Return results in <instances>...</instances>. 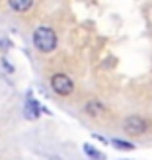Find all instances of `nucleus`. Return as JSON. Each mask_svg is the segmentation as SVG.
<instances>
[{
	"mask_svg": "<svg viewBox=\"0 0 152 160\" xmlns=\"http://www.w3.org/2000/svg\"><path fill=\"white\" fill-rule=\"evenodd\" d=\"M33 45L41 53H51L57 47V33L47 26H39L33 31Z\"/></svg>",
	"mask_w": 152,
	"mask_h": 160,
	"instance_id": "nucleus-1",
	"label": "nucleus"
},
{
	"mask_svg": "<svg viewBox=\"0 0 152 160\" xmlns=\"http://www.w3.org/2000/svg\"><path fill=\"white\" fill-rule=\"evenodd\" d=\"M51 88H53V92H57L59 96H68V94H72V90H74V82L66 74L59 72V74H53Z\"/></svg>",
	"mask_w": 152,
	"mask_h": 160,
	"instance_id": "nucleus-2",
	"label": "nucleus"
},
{
	"mask_svg": "<svg viewBox=\"0 0 152 160\" xmlns=\"http://www.w3.org/2000/svg\"><path fill=\"white\" fill-rule=\"evenodd\" d=\"M123 129L127 135H133V137H137V135H142L146 131V121L139 115H129L123 121Z\"/></svg>",
	"mask_w": 152,
	"mask_h": 160,
	"instance_id": "nucleus-3",
	"label": "nucleus"
},
{
	"mask_svg": "<svg viewBox=\"0 0 152 160\" xmlns=\"http://www.w3.org/2000/svg\"><path fill=\"white\" fill-rule=\"evenodd\" d=\"M39 113H41V106L33 100V96L27 94V98H26V117L29 119H37Z\"/></svg>",
	"mask_w": 152,
	"mask_h": 160,
	"instance_id": "nucleus-4",
	"label": "nucleus"
},
{
	"mask_svg": "<svg viewBox=\"0 0 152 160\" xmlns=\"http://www.w3.org/2000/svg\"><path fill=\"white\" fill-rule=\"evenodd\" d=\"M86 111H88L92 117H103V115L107 113V109L103 108V103H100L98 100L88 102V103H86Z\"/></svg>",
	"mask_w": 152,
	"mask_h": 160,
	"instance_id": "nucleus-5",
	"label": "nucleus"
},
{
	"mask_svg": "<svg viewBox=\"0 0 152 160\" xmlns=\"http://www.w3.org/2000/svg\"><path fill=\"white\" fill-rule=\"evenodd\" d=\"M8 4L14 12H27L31 6H33V0H8Z\"/></svg>",
	"mask_w": 152,
	"mask_h": 160,
	"instance_id": "nucleus-6",
	"label": "nucleus"
},
{
	"mask_svg": "<svg viewBox=\"0 0 152 160\" xmlns=\"http://www.w3.org/2000/svg\"><path fill=\"white\" fill-rule=\"evenodd\" d=\"M84 152L88 158H92V160H105V156H103L98 148H94L92 145H84Z\"/></svg>",
	"mask_w": 152,
	"mask_h": 160,
	"instance_id": "nucleus-7",
	"label": "nucleus"
},
{
	"mask_svg": "<svg viewBox=\"0 0 152 160\" xmlns=\"http://www.w3.org/2000/svg\"><path fill=\"white\" fill-rule=\"evenodd\" d=\"M111 145L119 150H135L133 142H127V141H121V139H111Z\"/></svg>",
	"mask_w": 152,
	"mask_h": 160,
	"instance_id": "nucleus-8",
	"label": "nucleus"
},
{
	"mask_svg": "<svg viewBox=\"0 0 152 160\" xmlns=\"http://www.w3.org/2000/svg\"><path fill=\"white\" fill-rule=\"evenodd\" d=\"M2 67L6 68V72H14V67L8 62V59H2Z\"/></svg>",
	"mask_w": 152,
	"mask_h": 160,
	"instance_id": "nucleus-9",
	"label": "nucleus"
},
{
	"mask_svg": "<svg viewBox=\"0 0 152 160\" xmlns=\"http://www.w3.org/2000/svg\"><path fill=\"white\" fill-rule=\"evenodd\" d=\"M0 47H2V51H8L10 49V41L8 39H0Z\"/></svg>",
	"mask_w": 152,
	"mask_h": 160,
	"instance_id": "nucleus-10",
	"label": "nucleus"
},
{
	"mask_svg": "<svg viewBox=\"0 0 152 160\" xmlns=\"http://www.w3.org/2000/svg\"><path fill=\"white\" fill-rule=\"evenodd\" d=\"M94 139H98V141H101V142H105V145H107V139H103V137H100V135H94Z\"/></svg>",
	"mask_w": 152,
	"mask_h": 160,
	"instance_id": "nucleus-11",
	"label": "nucleus"
},
{
	"mask_svg": "<svg viewBox=\"0 0 152 160\" xmlns=\"http://www.w3.org/2000/svg\"><path fill=\"white\" fill-rule=\"evenodd\" d=\"M49 160H62V158H59V156H49Z\"/></svg>",
	"mask_w": 152,
	"mask_h": 160,
	"instance_id": "nucleus-12",
	"label": "nucleus"
}]
</instances>
